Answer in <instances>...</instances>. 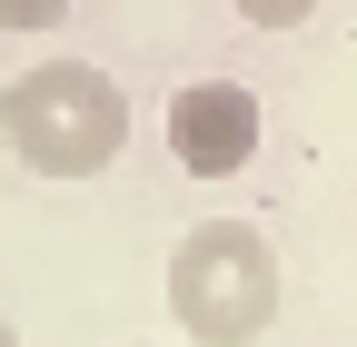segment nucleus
Here are the masks:
<instances>
[{
	"instance_id": "nucleus-3",
	"label": "nucleus",
	"mask_w": 357,
	"mask_h": 347,
	"mask_svg": "<svg viewBox=\"0 0 357 347\" xmlns=\"http://www.w3.org/2000/svg\"><path fill=\"white\" fill-rule=\"evenodd\" d=\"M258 90L229 70H199L169 90V159L189 169V179H238V169L258 159Z\"/></svg>"
},
{
	"instance_id": "nucleus-1",
	"label": "nucleus",
	"mask_w": 357,
	"mask_h": 347,
	"mask_svg": "<svg viewBox=\"0 0 357 347\" xmlns=\"http://www.w3.org/2000/svg\"><path fill=\"white\" fill-rule=\"evenodd\" d=\"M0 139L40 179H100L129 139V100L100 60H30L0 90Z\"/></svg>"
},
{
	"instance_id": "nucleus-5",
	"label": "nucleus",
	"mask_w": 357,
	"mask_h": 347,
	"mask_svg": "<svg viewBox=\"0 0 357 347\" xmlns=\"http://www.w3.org/2000/svg\"><path fill=\"white\" fill-rule=\"evenodd\" d=\"M70 0H0V30H60Z\"/></svg>"
},
{
	"instance_id": "nucleus-6",
	"label": "nucleus",
	"mask_w": 357,
	"mask_h": 347,
	"mask_svg": "<svg viewBox=\"0 0 357 347\" xmlns=\"http://www.w3.org/2000/svg\"><path fill=\"white\" fill-rule=\"evenodd\" d=\"M0 347H20V327H10V308H0Z\"/></svg>"
},
{
	"instance_id": "nucleus-4",
	"label": "nucleus",
	"mask_w": 357,
	"mask_h": 347,
	"mask_svg": "<svg viewBox=\"0 0 357 347\" xmlns=\"http://www.w3.org/2000/svg\"><path fill=\"white\" fill-rule=\"evenodd\" d=\"M229 10H238L248 30H298V20H318L328 0H229Z\"/></svg>"
},
{
	"instance_id": "nucleus-2",
	"label": "nucleus",
	"mask_w": 357,
	"mask_h": 347,
	"mask_svg": "<svg viewBox=\"0 0 357 347\" xmlns=\"http://www.w3.org/2000/svg\"><path fill=\"white\" fill-rule=\"evenodd\" d=\"M169 318L189 347H258L278 318V248L258 219H199L169 248Z\"/></svg>"
}]
</instances>
